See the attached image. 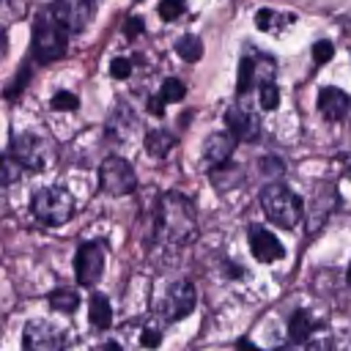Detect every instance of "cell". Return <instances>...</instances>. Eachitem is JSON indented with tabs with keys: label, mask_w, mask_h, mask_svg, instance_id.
Here are the masks:
<instances>
[{
	"label": "cell",
	"mask_w": 351,
	"mask_h": 351,
	"mask_svg": "<svg viewBox=\"0 0 351 351\" xmlns=\"http://www.w3.org/2000/svg\"><path fill=\"white\" fill-rule=\"evenodd\" d=\"M304 351H337V346H335V340L332 337H315V340H310L307 343V348Z\"/></svg>",
	"instance_id": "d6a6232c"
},
{
	"label": "cell",
	"mask_w": 351,
	"mask_h": 351,
	"mask_svg": "<svg viewBox=\"0 0 351 351\" xmlns=\"http://www.w3.org/2000/svg\"><path fill=\"white\" fill-rule=\"evenodd\" d=\"M66 55V27L52 16L49 8H41L33 22V58L38 63H55Z\"/></svg>",
	"instance_id": "3957f363"
},
{
	"label": "cell",
	"mask_w": 351,
	"mask_h": 351,
	"mask_svg": "<svg viewBox=\"0 0 351 351\" xmlns=\"http://www.w3.org/2000/svg\"><path fill=\"white\" fill-rule=\"evenodd\" d=\"M208 178H211V186H214L217 192H230V189H236V186L244 181V170L228 159V162H222V165H214V167L208 170Z\"/></svg>",
	"instance_id": "9a60e30c"
},
{
	"label": "cell",
	"mask_w": 351,
	"mask_h": 351,
	"mask_svg": "<svg viewBox=\"0 0 351 351\" xmlns=\"http://www.w3.org/2000/svg\"><path fill=\"white\" fill-rule=\"evenodd\" d=\"M132 126H137V118H134V112H132V110H129V107L121 101V104L112 110L110 121H107V132H112L118 140H126Z\"/></svg>",
	"instance_id": "ac0fdd59"
},
{
	"label": "cell",
	"mask_w": 351,
	"mask_h": 351,
	"mask_svg": "<svg viewBox=\"0 0 351 351\" xmlns=\"http://www.w3.org/2000/svg\"><path fill=\"white\" fill-rule=\"evenodd\" d=\"M104 351H121V346H118V343H107Z\"/></svg>",
	"instance_id": "ab89813d"
},
{
	"label": "cell",
	"mask_w": 351,
	"mask_h": 351,
	"mask_svg": "<svg viewBox=\"0 0 351 351\" xmlns=\"http://www.w3.org/2000/svg\"><path fill=\"white\" fill-rule=\"evenodd\" d=\"M99 186L110 197H123V195L134 192V186H137L134 167L123 156H107V159H101V165H99Z\"/></svg>",
	"instance_id": "5b68a950"
},
{
	"label": "cell",
	"mask_w": 351,
	"mask_h": 351,
	"mask_svg": "<svg viewBox=\"0 0 351 351\" xmlns=\"http://www.w3.org/2000/svg\"><path fill=\"white\" fill-rule=\"evenodd\" d=\"M348 104H351L348 93L335 85H326L318 90V110L326 121H343L348 115Z\"/></svg>",
	"instance_id": "5bb4252c"
},
{
	"label": "cell",
	"mask_w": 351,
	"mask_h": 351,
	"mask_svg": "<svg viewBox=\"0 0 351 351\" xmlns=\"http://www.w3.org/2000/svg\"><path fill=\"white\" fill-rule=\"evenodd\" d=\"M176 52H178L181 60H186V63H197V60L203 58V41H200L197 36L186 33V36H181V41L176 44Z\"/></svg>",
	"instance_id": "44dd1931"
},
{
	"label": "cell",
	"mask_w": 351,
	"mask_h": 351,
	"mask_svg": "<svg viewBox=\"0 0 351 351\" xmlns=\"http://www.w3.org/2000/svg\"><path fill=\"white\" fill-rule=\"evenodd\" d=\"M162 343V329L159 324H145L143 332H140V346L143 348H156Z\"/></svg>",
	"instance_id": "83f0119b"
},
{
	"label": "cell",
	"mask_w": 351,
	"mask_h": 351,
	"mask_svg": "<svg viewBox=\"0 0 351 351\" xmlns=\"http://www.w3.org/2000/svg\"><path fill=\"white\" fill-rule=\"evenodd\" d=\"M60 346H63V335L47 321H30L22 332L25 351H60Z\"/></svg>",
	"instance_id": "30bf717a"
},
{
	"label": "cell",
	"mask_w": 351,
	"mask_h": 351,
	"mask_svg": "<svg viewBox=\"0 0 351 351\" xmlns=\"http://www.w3.org/2000/svg\"><path fill=\"white\" fill-rule=\"evenodd\" d=\"M288 329H291V343H304L307 335L313 332V318L307 315V310H293Z\"/></svg>",
	"instance_id": "ffe728a7"
},
{
	"label": "cell",
	"mask_w": 351,
	"mask_h": 351,
	"mask_svg": "<svg viewBox=\"0 0 351 351\" xmlns=\"http://www.w3.org/2000/svg\"><path fill=\"white\" fill-rule=\"evenodd\" d=\"M195 285L189 280H178L170 285V291L165 293V302H162V310H165V318L167 321H181L186 318L192 310H195Z\"/></svg>",
	"instance_id": "9c48e42d"
},
{
	"label": "cell",
	"mask_w": 351,
	"mask_h": 351,
	"mask_svg": "<svg viewBox=\"0 0 351 351\" xmlns=\"http://www.w3.org/2000/svg\"><path fill=\"white\" fill-rule=\"evenodd\" d=\"M255 74H258L255 60H252V58H241V60H239V77H236V93H239V96H247V93L252 90Z\"/></svg>",
	"instance_id": "7402d4cb"
},
{
	"label": "cell",
	"mask_w": 351,
	"mask_h": 351,
	"mask_svg": "<svg viewBox=\"0 0 351 351\" xmlns=\"http://www.w3.org/2000/svg\"><path fill=\"white\" fill-rule=\"evenodd\" d=\"M5 52H8V36H5V30L0 27V60L5 58Z\"/></svg>",
	"instance_id": "74e56055"
},
{
	"label": "cell",
	"mask_w": 351,
	"mask_h": 351,
	"mask_svg": "<svg viewBox=\"0 0 351 351\" xmlns=\"http://www.w3.org/2000/svg\"><path fill=\"white\" fill-rule=\"evenodd\" d=\"M261 170H274V173H282V170H285V165H282L280 159H274V156H266V159H261Z\"/></svg>",
	"instance_id": "d590c367"
},
{
	"label": "cell",
	"mask_w": 351,
	"mask_h": 351,
	"mask_svg": "<svg viewBox=\"0 0 351 351\" xmlns=\"http://www.w3.org/2000/svg\"><path fill=\"white\" fill-rule=\"evenodd\" d=\"M258 101H261V110H263V112L277 110V104H280V90H277V85H274L271 80H263V82L258 85Z\"/></svg>",
	"instance_id": "603a6c76"
},
{
	"label": "cell",
	"mask_w": 351,
	"mask_h": 351,
	"mask_svg": "<svg viewBox=\"0 0 351 351\" xmlns=\"http://www.w3.org/2000/svg\"><path fill=\"white\" fill-rule=\"evenodd\" d=\"M88 321L93 329L104 332L112 326V307H110V299L104 293H93L90 296V304H88Z\"/></svg>",
	"instance_id": "2e32d148"
},
{
	"label": "cell",
	"mask_w": 351,
	"mask_h": 351,
	"mask_svg": "<svg viewBox=\"0 0 351 351\" xmlns=\"http://www.w3.org/2000/svg\"><path fill=\"white\" fill-rule=\"evenodd\" d=\"M47 302H49V307L52 310H58V313H74L77 307H80V293L74 291V288H55L49 296H47Z\"/></svg>",
	"instance_id": "d6986e66"
},
{
	"label": "cell",
	"mask_w": 351,
	"mask_h": 351,
	"mask_svg": "<svg viewBox=\"0 0 351 351\" xmlns=\"http://www.w3.org/2000/svg\"><path fill=\"white\" fill-rule=\"evenodd\" d=\"M25 14V0H0V22H16Z\"/></svg>",
	"instance_id": "4316f807"
},
{
	"label": "cell",
	"mask_w": 351,
	"mask_h": 351,
	"mask_svg": "<svg viewBox=\"0 0 351 351\" xmlns=\"http://www.w3.org/2000/svg\"><path fill=\"white\" fill-rule=\"evenodd\" d=\"M8 154L22 165V170H30V173H38L47 167V148H44V140L33 132H16L11 137V148Z\"/></svg>",
	"instance_id": "52a82bcc"
},
{
	"label": "cell",
	"mask_w": 351,
	"mask_h": 351,
	"mask_svg": "<svg viewBox=\"0 0 351 351\" xmlns=\"http://www.w3.org/2000/svg\"><path fill=\"white\" fill-rule=\"evenodd\" d=\"M104 271V244L101 241H85L80 244L74 255V274L80 285H96Z\"/></svg>",
	"instance_id": "ba28073f"
},
{
	"label": "cell",
	"mask_w": 351,
	"mask_h": 351,
	"mask_svg": "<svg viewBox=\"0 0 351 351\" xmlns=\"http://www.w3.org/2000/svg\"><path fill=\"white\" fill-rule=\"evenodd\" d=\"M236 145H239V140L230 132H211L206 137V143H203V162L208 167L222 165V162L230 159V154L236 151Z\"/></svg>",
	"instance_id": "4fadbf2b"
},
{
	"label": "cell",
	"mask_w": 351,
	"mask_h": 351,
	"mask_svg": "<svg viewBox=\"0 0 351 351\" xmlns=\"http://www.w3.org/2000/svg\"><path fill=\"white\" fill-rule=\"evenodd\" d=\"M66 33H82L96 14V0H52L47 5Z\"/></svg>",
	"instance_id": "8992f818"
},
{
	"label": "cell",
	"mask_w": 351,
	"mask_h": 351,
	"mask_svg": "<svg viewBox=\"0 0 351 351\" xmlns=\"http://www.w3.org/2000/svg\"><path fill=\"white\" fill-rule=\"evenodd\" d=\"M22 176V165L11 154H0V184H14Z\"/></svg>",
	"instance_id": "d4e9b609"
},
{
	"label": "cell",
	"mask_w": 351,
	"mask_h": 351,
	"mask_svg": "<svg viewBox=\"0 0 351 351\" xmlns=\"http://www.w3.org/2000/svg\"><path fill=\"white\" fill-rule=\"evenodd\" d=\"M0 195H3V184H0Z\"/></svg>",
	"instance_id": "b9f144b4"
},
{
	"label": "cell",
	"mask_w": 351,
	"mask_h": 351,
	"mask_svg": "<svg viewBox=\"0 0 351 351\" xmlns=\"http://www.w3.org/2000/svg\"><path fill=\"white\" fill-rule=\"evenodd\" d=\"M176 143L178 140H176V134L170 129H151V132H145V151L154 159H165L173 151Z\"/></svg>",
	"instance_id": "e0dca14e"
},
{
	"label": "cell",
	"mask_w": 351,
	"mask_h": 351,
	"mask_svg": "<svg viewBox=\"0 0 351 351\" xmlns=\"http://www.w3.org/2000/svg\"><path fill=\"white\" fill-rule=\"evenodd\" d=\"M148 112L156 115V118H162V115H165V101H162L159 96H156V99L151 96V99H148Z\"/></svg>",
	"instance_id": "8d00e7d4"
},
{
	"label": "cell",
	"mask_w": 351,
	"mask_h": 351,
	"mask_svg": "<svg viewBox=\"0 0 351 351\" xmlns=\"http://www.w3.org/2000/svg\"><path fill=\"white\" fill-rule=\"evenodd\" d=\"M225 123H228V132L236 140L255 143L261 137V118L252 110H247V107H230L225 112Z\"/></svg>",
	"instance_id": "8fae6325"
},
{
	"label": "cell",
	"mask_w": 351,
	"mask_h": 351,
	"mask_svg": "<svg viewBox=\"0 0 351 351\" xmlns=\"http://www.w3.org/2000/svg\"><path fill=\"white\" fill-rule=\"evenodd\" d=\"M250 250L252 255L261 261V263H271V261H280L285 258V247L280 244V239L266 230L263 225H252L250 228Z\"/></svg>",
	"instance_id": "7c38bea8"
},
{
	"label": "cell",
	"mask_w": 351,
	"mask_h": 351,
	"mask_svg": "<svg viewBox=\"0 0 351 351\" xmlns=\"http://www.w3.org/2000/svg\"><path fill=\"white\" fill-rule=\"evenodd\" d=\"M170 3H181V5H184V0H170Z\"/></svg>",
	"instance_id": "60d3db41"
},
{
	"label": "cell",
	"mask_w": 351,
	"mask_h": 351,
	"mask_svg": "<svg viewBox=\"0 0 351 351\" xmlns=\"http://www.w3.org/2000/svg\"><path fill=\"white\" fill-rule=\"evenodd\" d=\"M27 77H30V66L19 69V71H16V77H14V82L5 88V99H16V96L25 90V85H27Z\"/></svg>",
	"instance_id": "f1b7e54d"
},
{
	"label": "cell",
	"mask_w": 351,
	"mask_h": 351,
	"mask_svg": "<svg viewBox=\"0 0 351 351\" xmlns=\"http://www.w3.org/2000/svg\"><path fill=\"white\" fill-rule=\"evenodd\" d=\"M156 236L165 244H189L197 236V208L184 192H167L159 197Z\"/></svg>",
	"instance_id": "6da1fadb"
},
{
	"label": "cell",
	"mask_w": 351,
	"mask_h": 351,
	"mask_svg": "<svg viewBox=\"0 0 351 351\" xmlns=\"http://www.w3.org/2000/svg\"><path fill=\"white\" fill-rule=\"evenodd\" d=\"M30 211L41 225L58 228V225H63L74 217V197L63 186H44L33 195Z\"/></svg>",
	"instance_id": "277c9868"
},
{
	"label": "cell",
	"mask_w": 351,
	"mask_h": 351,
	"mask_svg": "<svg viewBox=\"0 0 351 351\" xmlns=\"http://www.w3.org/2000/svg\"><path fill=\"white\" fill-rule=\"evenodd\" d=\"M129 74H132V60H129V58H115V60L110 63V77L126 80Z\"/></svg>",
	"instance_id": "4dcf8cb0"
},
{
	"label": "cell",
	"mask_w": 351,
	"mask_h": 351,
	"mask_svg": "<svg viewBox=\"0 0 351 351\" xmlns=\"http://www.w3.org/2000/svg\"><path fill=\"white\" fill-rule=\"evenodd\" d=\"M49 107L58 110V112H74L80 107V99L71 93V90H58L52 99H49Z\"/></svg>",
	"instance_id": "484cf974"
},
{
	"label": "cell",
	"mask_w": 351,
	"mask_h": 351,
	"mask_svg": "<svg viewBox=\"0 0 351 351\" xmlns=\"http://www.w3.org/2000/svg\"><path fill=\"white\" fill-rule=\"evenodd\" d=\"M271 19H274V11L261 8V11L255 14V25H258V30H271Z\"/></svg>",
	"instance_id": "836d02e7"
},
{
	"label": "cell",
	"mask_w": 351,
	"mask_h": 351,
	"mask_svg": "<svg viewBox=\"0 0 351 351\" xmlns=\"http://www.w3.org/2000/svg\"><path fill=\"white\" fill-rule=\"evenodd\" d=\"M123 33H126L129 38L140 36V33H143V19H140V16H129V19H126V27H123Z\"/></svg>",
	"instance_id": "e575fe53"
},
{
	"label": "cell",
	"mask_w": 351,
	"mask_h": 351,
	"mask_svg": "<svg viewBox=\"0 0 351 351\" xmlns=\"http://www.w3.org/2000/svg\"><path fill=\"white\" fill-rule=\"evenodd\" d=\"M236 351H261V348H255L250 340H244V337H241V340L236 343Z\"/></svg>",
	"instance_id": "f35d334b"
},
{
	"label": "cell",
	"mask_w": 351,
	"mask_h": 351,
	"mask_svg": "<svg viewBox=\"0 0 351 351\" xmlns=\"http://www.w3.org/2000/svg\"><path fill=\"white\" fill-rule=\"evenodd\" d=\"M181 11H184V5H181V3H170V0H159V16H162L165 22H173L176 16H181Z\"/></svg>",
	"instance_id": "1f68e13d"
},
{
	"label": "cell",
	"mask_w": 351,
	"mask_h": 351,
	"mask_svg": "<svg viewBox=\"0 0 351 351\" xmlns=\"http://www.w3.org/2000/svg\"><path fill=\"white\" fill-rule=\"evenodd\" d=\"M186 96V85L178 80V77H167L165 82H162V90H159V99L165 101V104H173V101H181Z\"/></svg>",
	"instance_id": "cb8c5ba5"
},
{
	"label": "cell",
	"mask_w": 351,
	"mask_h": 351,
	"mask_svg": "<svg viewBox=\"0 0 351 351\" xmlns=\"http://www.w3.org/2000/svg\"><path fill=\"white\" fill-rule=\"evenodd\" d=\"M261 208H263V214H266L277 228H285V230L296 228V225L302 222V217H304L302 197H299L291 186H285V184H280V181L266 184V186L261 189Z\"/></svg>",
	"instance_id": "7a4b0ae2"
},
{
	"label": "cell",
	"mask_w": 351,
	"mask_h": 351,
	"mask_svg": "<svg viewBox=\"0 0 351 351\" xmlns=\"http://www.w3.org/2000/svg\"><path fill=\"white\" fill-rule=\"evenodd\" d=\"M332 55H335L332 41H315V44H313V60H315L318 66L326 63V60H332Z\"/></svg>",
	"instance_id": "f546056e"
}]
</instances>
